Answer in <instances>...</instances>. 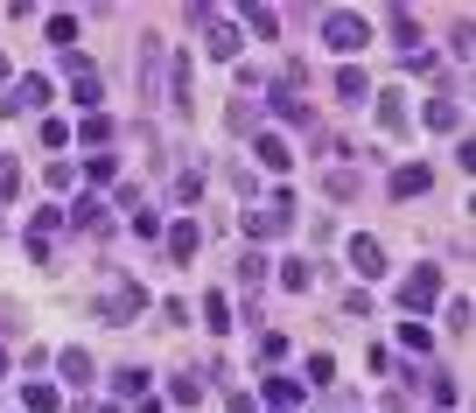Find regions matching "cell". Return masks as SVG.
Instances as JSON below:
<instances>
[{"mask_svg": "<svg viewBox=\"0 0 476 413\" xmlns=\"http://www.w3.org/2000/svg\"><path fill=\"white\" fill-rule=\"evenodd\" d=\"M309 281H316V274H309V259H288V266H281V287H288V294H301Z\"/></svg>", "mask_w": 476, "mask_h": 413, "instance_id": "18", "label": "cell"}, {"mask_svg": "<svg viewBox=\"0 0 476 413\" xmlns=\"http://www.w3.org/2000/svg\"><path fill=\"white\" fill-rule=\"evenodd\" d=\"M322 43H329L337 56H357L371 43V35H365V14H322Z\"/></svg>", "mask_w": 476, "mask_h": 413, "instance_id": "2", "label": "cell"}, {"mask_svg": "<svg viewBox=\"0 0 476 413\" xmlns=\"http://www.w3.org/2000/svg\"><path fill=\"white\" fill-rule=\"evenodd\" d=\"M56 371H63V386H91V351H63Z\"/></svg>", "mask_w": 476, "mask_h": 413, "instance_id": "8", "label": "cell"}, {"mask_svg": "<svg viewBox=\"0 0 476 413\" xmlns=\"http://www.w3.org/2000/svg\"><path fill=\"white\" fill-rule=\"evenodd\" d=\"M294 232V197H281V204H252L245 210V238H281Z\"/></svg>", "mask_w": 476, "mask_h": 413, "instance_id": "1", "label": "cell"}, {"mask_svg": "<svg viewBox=\"0 0 476 413\" xmlns=\"http://www.w3.org/2000/svg\"><path fill=\"white\" fill-rule=\"evenodd\" d=\"M245 22H252V35H266V43L281 35V14H273V7H245Z\"/></svg>", "mask_w": 476, "mask_h": 413, "instance_id": "16", "label": "cell"}, {"mask_svg": "<svg viewBox=\"0 0 476 413\" xmlns=\"http://www.w3.org/2000/svg\"><path fill=\"white\" fill-rule=\"evenodd\" d=\"M63 217H71L78 232H99V225H106V204H99V197H78V204L63 210Z\"/></svg>", "mask_w": 476, "mask_h": 413, "instance_id": "7", "label": "cell"}, {"mask_svg": "<svg viewBox=\"0 0 476 413\" xmlns=\"http://www.w3.org/2000/svg\"><path fill=\"white\" fill-rule=\"evenodd\" d=\"M365 91H371V84H365V71H357V63H344V71H337V99H344V105H357Z\"/></svg>", "mask_w": 476, "mask_h": 413, "instance_id": "11", "label": "cell"}, {"mask_svg": "<svg viewBox=\"0 0 476 413\" xmlns=\"http://www.w3.org/2000/svg\"><path fill=\"white\" fill-rule=\"evenodd\" d=\"M322 189H329V197H357V176H350V168H329V182H322Z\"/></svg>", "mask_w": 476, "mask_h": 413, "instance_id": "24", "label": "cell"}, {"mask_svg": "<svg viewBox=\"0 0 476 413\" xmlns=\"http://www.w3.org/2000/svg\"><path fill=\"white\" fill-rule=\"evenodd\" d=\"M22 407H28V413H63V392H56V386H43V379H35V386L22 392Z\"/></svg>", "mask_w": 476, "mask_h": 413, "instance_id": "10", "label": "cell"}, {"mask_svg": "<svg viewBox=\"0 0 476 413\" xmlns=\"http://www.w3.org/2000/svg\"><path fill=\"white\" fill-rule=\"evenodd\" d=\"M211 56H238V28L211 22Z\"/></svg>", "mask_w": 476, "mask_h": 413, "instance_id": "21", "label": "cell"}, {"mask_svg": "<svg viewBox=\"0 0 476 413\" xmlns=\"http://www.w3.org/2000/svg\"><path fill=\"white\" fill-rule=\"evenodd\" d=\"M455 120H462V112H455L449 99H434V105H427V127H434V133H455Z\"/></svg>", "mask_w": 476, "mask_h": 413, "instance_id": "17", "label": "cell"}, {"mask_svg": "<svg viewBox=\"0 0 476 413\" xmlns=\"http://www.w3.org/2000/svg\"><path fill=\"white\" fill-rule=\"evenodd\" d=\"M204 322H211V330H232V302H224V294H211V302H204Z\"/></svg>", "mask_w": 476, "mask_h": 413, "instance_id": "22", "label": "cell"}, {"mask_svg": "<svg viewBox=\"0 0 476 413\" xmlns=\"http://www.w3.org/2000/svg\"><path fill=\"white\" fill-rule=\"evenodd\" d=\"M43 105H50V78H22L0 99V112H7V120H28V112H43Z\"/></svg>", "mask_w": 476, "mask_h": 413, "instance_id": "4", "label": "cell"}, {"mask_svg": "<svg viewBox=\"0 0 476 413\" xmlns=\"http://www.w3.org/2000/svg\"><path fill=\"white\" fill-rule=\"evenodd\" d=\"M22 189V168H14V155H0V197H14Z\"/></svg>", "mask_w": 476, "mask_h": 413, "instance_id": "26", "label": "cell"}, {"mask_svg": "<svg viewBox=\"0 0 476 413\" xmlns=\"http://www.w3.org/2000/svg\"><path fill=\"white\" fill-rule=\"evenodd\" d=\"M309 386H337V358H329V351L309 358Z\"/></svg>", "mask_w": 476, "mask_h": 413, "instance_id": "19", "label": "cell"}, {"mask_svg": "<svg viewBox=\"0 0 476 413\" xmlns=\"http://www.w3.org/2000/svg\"><path fill=\"white\" fill-rule=\"evenodd\" d=\"M119 392H127V399H140V392H148V371H140V364H133V371H119Z\"/></svg>", "mask_w": 476, "mask_h": 413, "instance_id": "27", "label": "cell"}, {"mask_svg": "<svg viewBox=\"0 0 476 413\" xmlns=\"http://www.w3.org/2000/svg\"><path fill=\"white\" fill-rule=\"evenodd\" d=\"M260 161H266V168H288V140H281V133H260Z\"/></svg>", "mask_w": 476, "mask_h": 413, "instance_id": "15", "label": "cell"}, {"mask_svg": "<svg viewBox=\"0 0 476 413\" xmlns=\"http://www.w3.org/2000/svg\"><path fill=\"white\" fill-rule=\"evenodd\" d=\"M266 399L288 413V407H301V379H266Z\"/></svg>", "mask_w": 476, "mask_h": 413, "instance_id": "12", "label": "cell"}, {"mask_svg": "<svg viewBox=\"0 0 476 413\" xmlns=\"http://www.w3.org/2000/svg\"><path fill=\"white\" fill-rule=\"evenodd\" d=\"M84 176H91V182H112V176H119V161H112V155H91V161H84Z\"/></svg>", "mask_w": 476, "mask_h": 413, "instance_id": "25", "label": "cell"}, {"mask_svg": "<svg viewBox=\"0 0 476 413\" xmlns=\"http://www.w3.org/2000/svg\"><path fill=\"white\" fill-rule=\"evenodd\" d=\"M99 413H119V407H99Z\"/></svg>", "mask_w": 476, "mask_h": 413, "instance_id": "29", "label": "cell"}, {"mask_svg": "<svg viewBox=\"0 0 476 413\" xmlns=\"http://www.w3.org/2000/svg\"><path fill=\"white\" fill-rule=\"evenodd\" d=\"M434 302H442V274H434V266H414V274H406V281H399V309H434Z\"/></svg>", "mask_w": 476, "mask_h": 413, "instance_id": "3", "label": "cell"}, {"mask_svg": "<svg viewBox=\"0 0 476 413\" xmlns=\"http://www.w3.org/2000/svg\"><path fill=\"white\" fill-rule=\"evenodd\" d=\"M427 182H434V176H427L421 161H406V168H393V197H421Z\"/></svg>", "mask_w": 476, "mask_h": 413, "instance_id": "9", "label": "cell"}, {"mask_svg": "<svg viewBox=\"0 0 476 413\" xmlns=\"http://www.w3.org/2000/svg\"><path fill=\"white\" fill-rule=\"evenodd\" d=\"M140 302H148V294H140V287H133V281H119V294H112L106 309L119 315V322H127V315H140Z\"/></svg>", "mask_w": 476, "mask_h": 413, "instance_id": "13", "label": "cell"}, {"mask_svg": "<svg viewBox=\"0 0 476 413\" xmlns=\"http://www.w3.org/2000/svg\"><path fill=\"white\" fill-rule=\"evenodd\" d=\"M161 245H168V259H196L204 232H196V225H168V232H161Z\"/></svg>", "mask_w": 476, "mask_h": 413, "instance_id": "6", "label": "cell"}, {"mask_svg": "<svg viewBox=\"0 0 476 413\" xmlns=\"http://www.w3.org/2000/svg\"><path fill=\"white\" fill-rule=\"evenodd\" d=\"M378 127H386V133H406V105H399V91L378 105Z\"/></svg>", "mask_w": 476, "mask_h": 413, "instance_id": "20", "label": "cell"}, {"mask_svg": "<svg viewBox=\"0 0 476 413\" xmlns=\"http://www.w3.org/2000/svg\"><path fill=\"white\" fill-rule=\"evenodd\" d=\"M393 43H399V50H414V43H421V22H414L406 7H393Z\"/></svg>", "mask_w": 476, "mask_h": 413, "instance_id": "14", "label": "cell"}, {"mask_svg": "<svg viewBox=\"0 0 476 413\" xmlns=\"http://www.w3.org/2000/svg\"><path fill=\"white\" fill-rule=\"evenodd\" d=\"M238 281L260 287V281H266V259H260V253H245V259H238Z\"/></svg>", "mask_w": 476, "mask_h": 413, "instance_id": "23", "label": "cell"}, {"mask_svg": "<svg viewBox=\"0 0 476 413\" xmlns=\"http://www.w3.org/2000/svg\"><path fill=\"white\" fill-rule=\"evenodd\" d=\"M350 266H357L365 281H378V274H386V245H378V238H350Z\"/></svg>", "mask_w": 476, "mask_h": 413, "instance_id": "5", "label": "cell"}, {"mask_svg": "<svg viewBox=\"0 0 476 413\" xmlns=\"http://www.w3.org/2000/svg\"><path fill=\"white\" fill-rule=\"evenodd\" d=\"M0 84H7V56H0Z\"/></svg>", "mask_w": 476, "mask_h": 413, "instance_id": "28", "label": "cell"}]
</instances>
